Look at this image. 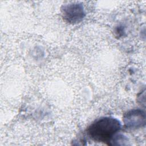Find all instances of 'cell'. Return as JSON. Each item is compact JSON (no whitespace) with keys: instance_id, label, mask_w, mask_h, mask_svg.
Returning <instances> with one entry per match:
<instances>
[{"instance_id":"obj_1","label":"cell","mask_w":146,"mask_h":146,"mask_svg":"<svg viewBox=\"0 0 146 146\" xmlns=\"http://www.w3.org/2000/svg\"><path fill=\"white\" fill-rule=\"evenodd\" d=\"M121 123L116 118L103 117L93 122L87 132L89 137L97 142L110 145L113 137L120 130Z\"/></svg>"},{"instance_id":"obj_2","label":"cell","mask_w":146,"mask_h":146,"mask_svg":"<svg viewBox=\"0 0 146 146\" xmlns=\"http://www.w3.org/2000/svg\"><path fill=\"white\" fill-rule=\"evenodd\" d=\"M62 13L64 20L71 24L80 22L85 16L83 6L79 3H70L63 6Z\"/></svg>"},{"instance_id":"obj_3","label":"cell","mask_w":146,"mask_h":146,"mask_svg":"<svg viewBox=\"0 0 146 146\" xmlns=\"http://www.w3.org/2000/svg\"><path fill=\"white\" fill-rule=\"evenodd\" d=\"M123 120L127 128L137 129L145 125V114L143 110L140 109L131 110L124 115Z\"/></svg>"}]
</instances>
